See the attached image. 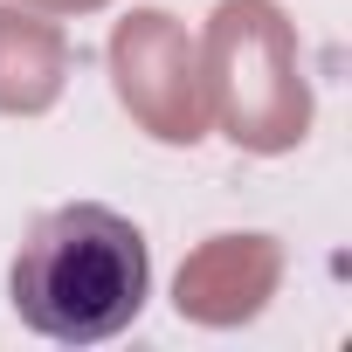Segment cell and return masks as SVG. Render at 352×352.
<instances>
[{"mask_svg":"<svg viewBox=\"0 0 352 352\" xmlns=\"http://www.w3.org/2000/svg\"><path fill=\"white\" fill-rule=\"evenodd\" d=\"M8 297H14V318L56 345L118 338L152 297L145 235L118 208H97V201L49 208L14 256Z\"/></svg>","mask_w":352,"mask_h":352,"instance_id":"6da1fadb","label":"cell"}]
</instances>
